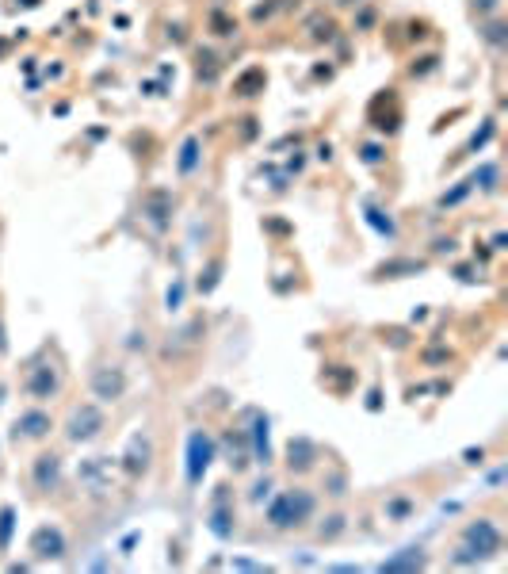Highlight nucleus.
I'll use <instances>...</instances> for the list:
<instances>
[{"label":"nucleus","instance_id":"nucleus-52","mask_svg":"<svg viewBox=\"0 0 508 574\" xmlns=\"http://www.w3.org/2000/svg\"><path fill=\"white\" fill-rule=\"evenodd\" d=\"M20 4H23V8H39V0H20Z\"/></svg>","mask_w":508,"mask_h":574},{"label":"nucleus","instance_id":"nucleus-2","mask_svg":"<svg viewBox=\"0 0 508 574\" xmlns=\"http://www.w3.org/2000/svg\"><path fill=\"white\" fill-rule=\"evenodd\" d=\"M504 548V532L493 517H474V521L463 524V536H459V548L451 551V567H482L485 559H497Z\"/></svg>","mask_w":508,"mask_h":574},{"label":"nucleus","instance_id":"nucleus-21","mask_svg":"<svg viewBox=\"0 0 508 574\" xmlns=\"http://www.w3.org/2000/svg\"><path fill=\"white\" fill-rule=\"evenodd\" d=\"M355 383V372L348 368V364H329L321 372V387L333 391V394H348V387Z\"/></svg>","mask_w":508,"mask_h":574},{"label":"nucleus","instance_id":"nucleus-45","mask_svg":"<svg viewBox=\"0 0 508 574\" xmlns=\"http://www.w3.org/2000/svg\"><path fill=\"white\" fill-rule=\"evenodd\" d=\"M0 356H8V329H4V318H0Z\"/></svg>","mask_w":508,"mask_h":574},{"label":"nucleus","instance_id":"nucleus-44","mask_svg":"<svg viewBox=\"0 0 508 574\" xmlns=\"http://www.w3.org/2000/svg\"><path fill=\"white\" fill-rule=\"evenodd\" d=\"M371 23H374V8H363L360 20H355V27H371Z\"/></svg>","mask_w":508,"mask_h":574},{"label":"nucleus","instance_id":"nucleus-35","mask_svg":"<svg viewBox=\"0 0 508 574\" xmlns=\"http://www.w3.org/2000/svg\"><path fill=\"white\" fill-rule=\"evenodd\" d=\"M218 77V58L211 50H199V81H214Z\"/></svg>","mask_w":508,"mask_h":574},{"label":"nucleus","instance_id":"nucleus-23","mask_svg":"<svg viewBox=\"0 0 508 574\" xmlns=\"http://www.w3.org/2000/svg\"><path fill=\"white\" fill-rule=\"evenodd\" d=\"M363 219L374 226V230L382 234V238H394V234H398V226H394V219L386 211H382V207H374V203H363Z\"/></svg>","mask_w":508,"mask_h":574},{"label":"nucleus","instance_id":"nucleus-42","mask_svg":"<svg viewBox=\"0 0 508 574\" xmlns=\"http://www.w3.org/2000/svg\"><path fill=\"white\" fill-rule=\"evenodd\" d=\"M455 276L463 280V284H474V280H482V276H474V268H470V265H459V268H455Z\"/></svg>","mask_w":508,"mask_h":574},{"label":"nucleus","instance_id":"nucleus-50","mask_svg":"<svg viewBox=\"0 0 508 574\" xmlns=\"http://www.w3.org/2000/svg\"><path fill=\"white\" fill-rule=\"evenodd\" d=\"M4 398H8V383H0V406H4Z\"/></svg>","mask_w":508,"mask_h":574},{"label":"nucleus","instance_id":"nucleus-27","mask_svg":"<svg viewBox=\"0 0 508 574\" xmlns=\"http://www.w3.org/2000/svg\"><path fill=\"white\" fill-rule=\"evenodd\" d=\"M12 532H16V505H0V551L12 548Z\"/></svg>","mask_w":508,"mask_h":574},{"label":"nucleus","instance_id":"nucleus-7","mask_svg":"<svg viewBox=\"0 0 508 574\" xmlns=\"http://www.w3.org/2000/svg\"><path fill=\"white\" fill-rule=\"evenodd\" d=\"M58 429V421H54V413L42 406V402H35V406H27L16 413L12 421V440L16 444H42L50 432Z\"/></svg>","mask_w":508,"mask_h":574},{"label":"nucleus","instance_id":"nucleus-13","mask_svg":"<svg viewBox=\"0 0 508 574\" xmlns=\"http://www.w3.org/2000/svg\"><path fill=\"white\" fill-rule=\"evenodd\" d=\"M317 459H321V444L309 437H290L283 448V467L290 478H302L309 471H317Z\"/></svg>","mask_w":508,"mask_h":574},{"label":"nucleus","instance_id":"nucleus-17","mask_svg":"<svg viewBox=\"0 0 508 574\" xmlns=\"http://www.w3.org/2000/svg\"><path fill=\"white\" fill-rule=\"evenodd\" d=\"M111 467H119V459H111V456H92L88 464H81V483L92 486V490H103V486H107Z\"/></svg>","mask_w":508,"mask_h":574},{"label":"nucleus","instance_id":"nucleus-47","mask_svg":"<svg viewBox=\"0 0 508 574\" xmlns=\"http://www.w3.org/2000/svg\"><path fill=\"white\" fill-rule=\"evenodd\" d=\"M504 241H508V238H504V234H493V241H489V246H493L497 253H501V249H508V246H504Z\"/></svg>","mask_w":508,"mask_h":574},{"label":"nucleus","instance_id":"nucleus-26","mask_svg":"<svg viewBox=\"0 0 508 574\" xmlns=\"http://www.w3.org/2000/svg\"><path fill=\"white\" fill-rule=\"evenodd\" d=\"M470 184H478L485 195H493V192H497V184H501V168H497L493 161L478 165V173H474V180H470Z\"/></svg>","mask_w":508,"mask_h":574},{"label":"nucleus","instance_id":"nucleus-1","mask_svg":"<svg viewBox=\"0 0 508 574\" xmlns=\"http://www.w3.org/2000/svg\"><path fill=\"white\" fill-rule=\"evenodd\" d=\"M317 494L309 486H287V490H271L264 505V524L271 532H302L317 517Z\"/></svg>","mask_w":508,"mask_h":574},{"label":"nucleus","instance_id":"nucleus-6","mask_svg":"<svg viewBox=\"0 0 508 574\" xmlns=\"http://www.w3.org/2000/svg\"><path fill=\"white\" fill-rule=\"evenodd\" d=\"M241 425L244 432H249V456H252V464L256 467H271V418L264 410H256V406H249V410H241Z\"/></svg>","mask_w":508,"mask_h":574},{"label":"nucleus","instance_id":"nucleus-32","mask_svg":"<svg viewBox=\"0 0 508 574\" xmlns=\"http://www.w3.org/2000/svg\"><path fill=\"white\" fill-rule=\"evenodd\" d=\"M482 39L493 46V50H501V46H504V23H501V20H489V23L482 27Z\"/></svg>","mask_w":508,"mask_h":574},{"label":"nucleus","instance_id":"nucleus-38","mask_svg":"<svg viewBox=\"0 0 508 574\" xmlns=\"http://www.w3.org/2000/svg\"><path fill=\"white\" fill-rule=\"evenodd\" d=\"M493 134H497V123H493V119H485V123H482V130H478V134L470 138V149H482V146H485Z\"/></svg>","mask_w":508,"mask_h":574},{"label":"nucleus","instance_id":"nucleus-41","mask_svg":"<svg viewBox=\"0 0 508 574\" xmlns=\"http://www.w3.org/2000/svg\"><path fill=\"white\" fill-rule=\"evenodd\" d=\"M233 570H268L264 563H252V559H233Z\"/></svg>","mask_w":508,"mask_h":574},{"label":"nucleus","instance_id":"nucleus-33","mask_svg":"<svg viewBox=\"0 0 508 574\" xmlns=\"http://www.w3.org/2000/svg\"><path fill=\"white\" fill-rule=\"evenodd\" d=\"M409 329H401V326H390V329H382V345H390V349H406L409 345Z\"/></svg>","mask_w":508,"mask_h":574},{"label":"nucleus","instance_id":"nucleus-11","mask_svg":"<svg viewBox=\"0 0 508 574\" xmlns=\"http://www.w3.org/2000/svg\"><path fill=\"white\" fill-rule=\"evenodd\" d=\"M206 529H211V536H218V540H233V532H237V510H233L230 486L214 490L211 505H206Z\"/></svg>","mask_w":508,"mask_h":574},{"label":"nucleus","instance_id":"nucleus-3","mask_svg":"<svg viewBox=\"0 0 508 574\" xmlns=\"http://www.w3.org/2000/svg\"><path fill=\"white\" fill-rule=\"evenodd\" d=\"M20 387H23L27 398H35V402H54V398L61 394V387H65L58 360H50V352H46V349L35 352L31 360L23 364Z\"/></svg>","mask_w":508,"mask_h":574},{"label":"nucleus","instance_id":"nucleus-34","mask_svg":"<svg viewBox=\"0 0 508 574\" xmlns=\"http://www.w3.org/2000/svg\"><path fill=\"white\" fill-rule=\"evenodd\" d=\"M436 69H439V54H425V58H417L409 65L413 77H428V73H436Z\"/></svg>","mask_w":508,"mask_h":574},{"label":"nucleus","instance_id":"nucleus-40","mask_svg":"<svg viewBox=\"0 0 508 574\" xmlns=\"http://www.w3.org/2000/svg\"><path fill=\"white\" fill-rule=\"evenodd\" d=\"M463 464L482 467V464H485V448H482V444H478V448H466V452H463Z\"/></svg>","mask_w":508,"mask_h":574},{"label":"nucleus","instance_id":"nucleus-37","mask_svg":"<svg viewBox=\"0 0 508 574\" xmlns=\"http://www.w3.org/2000/svg\"><path fill=\"white\" fill-rule=\"evenodd\" d=\"M360 161L363 165H382V161H386V154H382L379 142H363L360 146Z\"/></svg>","mask_w":508,"mask_h":574},{"label":"nucleus","instance_id":"nucleus-51","mask_svg":"<svg viewBox=\"0 0 508 574\" xmlns=\"http://www.w3.org/2000/svg\"><path fill=\"white\" fill-rule=\"evenodd\" d=\"M341 8H352V4H363V0H336Z\"/></svg>","mask_w":508,"mask_h":574},{"label":"nucleus","instance_id":"nucleus-5","mask_svg":"<svg viewBox=\"0 0 508 574\" xmlns=\"http://www.w3.org/2000/svg\"><path fill=\"white\" fill-rule=\"evenodd\" d=\"M103 429H107V413H103L100 402H81V406H73L65 425H61L69 444H92Z\"/></svg>","mask_w":508,"mask_h":574},{"label":"nucleus","instance_id":"nucleus-36","mask_svg":"<svg viewBox=\"0 0 508 574\" xmlns=\"http://www.w3.org/2000/svg\"><path fill=\"white\" fill-rule=\"evenodd\" d=\"M470 188H474L470 180H459V188H451V192L439 195V207H455V203H463L466 195H470Z\"/></svg>","mask_w":508,"mask_h":574},{"label":"nucleus","instance_id":"nucleus-19","mask_svg":"<svg viewBox=\"0 0 508 574\" xmlns=\"http://www.w3.org/2000/svg\"><path fill=\"white\" fill-rule=\"evenodd\" d=\"M425 567H428V555H425V548L409 544V548H401L398 555L382 559V567H379V570H425Z\"/></svg>","mask_w":508,"mask_h":574},{"label":"nucleus","instance_id":"nucleus-9","mask_svg":"<svg viewBox=\"0 0 508 574\" xmlns=\"http://www.w3.org/2000/svg\"><path fill=\"white\" fill-rule=\"evenodd\" d=\"M153 456H157L153 437H149V432H134V437L126 440V448H122V456H119L122 475H126L130 483L146 478V475H149V467H153Z\"/></svg>","mask_w":508,"mask_h":574},{"label":"nucleus","instance_id":"nucleus-16","mask_svg":"<svg viewBox=\"0 0 508 574\" xmlns=\"http://www.w3.org/2000/svg\"><path fill=\"white\" fill-rule=\"evenodd\" d=\"M203 165V138L199 134H187L180 149H176V176H195Z\"/></svg>","mask_w":508,"mask_h":574},{"label":"nucleus","instance_id":"nucleus-43","mask_svg":"<svg viewBox=\"0 0 508 574\" xmlns=\"http://www.w3.org/2000/svg\"><path fill=\"white\" fill-rule=\"evenodd\" d=\"M367 410H371V413H374V410H382V391H379V387L367 394Z\"/></svg>","mask_w":508,"mask_h":574},{"label":"nucleus","instance_id":"nucleus-31","mask_svg":"<svg viewBox=\"0 0 508 574\" xmlns=\"http://www.w3.org/2000/svg\"><path fill=\"white\" fill-rule=\"evenodd\" d=\"M211 31L218 35V39H230V35H237V20H230V16L214 12V16H211Z\"/></svg>","mask_w":508,"mask_h":574},{"label":"nucleus","instance_id":"nucleus-15","mask_svg":"<svg viewBox=\"0 0 508 574\" xmlns=\"http://www.w3.org/2000/svg\"><path fill=\"white\" fill-rule=\"evenodd\" d=\"M314 536H317V544H336V540H344L348 529H352V521H348V513L344 510H333V513H325V517H314Z\"/></svg>","mask_w":508,"mask_h":574},{"label":"nucleus","instance_id":"nucleus-30","mask_svg":"<svg viewBox=\"0 0 508 574\" xmlns=\"http://www.w3.org/2000/svg\"><path fill=\"white\" fill-rule=\"evenodd\" d=\"M184 295H187V284H184V280H176V284L165 291V310H168V314H176V310L184 306Z\"/></svg>","mask_w":508,"mask_h":574},{"label":"nucleus","instance_id":"nucleus-29","mask_svg":"<svg viewBox=\"0 0 508 574\" xmlns=\"http://www.w3.org/2000/svg\"><path fill=\"white\" fill-rule=\"evenodd\" d=\"M271 490H276V483H271V475H260L256 483L249 486V502H252V505H264L268 498H271Z\"/></svg>","mask_w":508,"mask_h":574},{"label":"nucleus","instance_id":"nucleus-25","mask_svg":"<svg viewBox=\"0 0 508 574\" xmlns=\"http://www.w3.org/2000/svg\"><path fill=\"white\" fill-rule=\"evenodd\" d=\"M264 84H268V77H264V69H249V73H241L237 77V96H256V92H264Z\"/></svg>","mask_w":508,"mask_h":574},{"label":"nucleus","instance_id":"nucleus-14","mask_svg":"<svg viewBox=\"0 0 508 574\" xmlns=\"http://www.w3.org/2000/svg\"><path fill=\"white\" fill-rule=\"evenodd\" d=\"M172 211H176V200L168 188H153V192L142 195V219L153 226L157 234L168 230V222H172Z\"/></svg>","mask_w":508,"mask_h":574},{"label":"nucleus","instance_id":"nucleus-46","mask_svg":"<svg viewBox=\"0 0 508 574\" xmlns=\"http://www.w3.org/2000/svg\"><path fill=\"white\" fill-rule=\"evenodd\" d=\"M478 12H497V0H474Z\"/></svg>","mask_w":508,"mask_h":574},{"label":"nucleus","instance_id":"nucleus-28","mask_svg":"<svg viewBox=\"0 0 508 574\" xmlns=\"http://www.w3.org/2000/svg\"><path fill=\"white\" fill-rule=\"evenodd\" d=\"M420 360H425L428 368H444V364H451V360H455V352H451L447 345H428V349L420 352Z\"/></svg>","mask_w":508,"mask_h":574},{"label":"nucleus","instance_id":"nucleus-8","mask_svg":"<svg viewBox=\"0 0 508 574\" xmlns=\"http://www.w3.org/2000/svg\"><path fill=\"white\" fill-rule=\"evenodd\" d=\"M130 379H126V368H119V364H96V368L88 372V391L92 398L100 402V406H115V402L126 394Z\"/></svg>","mask_w":508,"mask_h":574},{"label":"nucleus","instance_id":"nucleus-39","mask_svg":"<svg viewBox=\"0 0 508 574\" xmlns=\"http://www.w3.org/2000/svg\"><path fill=\"white\" fill-rule=\"evenodd\" d=\"M455 249H459L455 238H436V241H432V253H436V257H451Z\"/></svg>","mask_w":508,"mask_h":574},{"label":"nucleus","instance_id":"nucleus-24","mask_svg":"<svg viewBox=\"0 0 508 574\" xmlns=\"http://www.w3.org/2000/svg\"><path fill=\"white\" fill-rule=\"evenodd\" d=\"M222 257H214V260H206V265H203V272H199V284H195V287H199V295H211V291L214 287H218V280H222Z\"/></svg>","mask_w":508,"mask_h":574},{"label":"nucleus","instance_id":"nucleus-48","mask_svg":"<svg viewBox=\"0 0 508 574\" xmlns=\"http://www.w3.org/2000/svg\"><path fill=\"white\" fill-rule=\"evenodd\" d=\"M168 39H176V42H184V27L176 23V27H168Z\"/></svg>","mask_w":508,"mask_h":574},{"label":"nucleus","instance_id":"nucleus-18","mask_svg":"<svg viewBox=\"0 0 508 574\" xmlns=\"http://www.w3.org/2000/svg\"><path fill=\"white\" fill-rule=\"evenodd\" d=\"M428 260H413V257H394V260H382L379 268H374V280H406V276H417V272H425Z\"/></svg>","mask_w":508,"mask_h":574},{"label":"nucleus","instance_id":"nucleus-49","mask_svg":"<svg viewBox=\"0 0 508 574\" xmlns=\"http://www.w3.org/2000/svg\"><path fill=\"white\" fill-rule=\"evenodd\" d=\"M317 157H321V161H329V157H333V146H329V142L317 146Z\"/></svg>","mask_w":508,"mask_h":574},{"label":"nucleus","instance_id":"nucleus-4","mask_svg":"<svg viewBox=\"0 0 508 574\" xmlns=\"http://www.w3.org/2000/svg\"><path fill=\"white\" fill-rule=\"evenodd\" d=\"M218 459V440L211 437L206 429H191L187 432V444H184V475H187V486H199L211 464Z\"/></svg>","mask_w":508,"mask_h":574},{"label":"nucleus","instance_id":"nucleus-22","mask_svg":"<svg viewBox=\"0 0 508 574\" xmlns=\"http://www.w3.org/2000/svg\"><path fill=\"white\" fill-rule=\"evenodd\" d=\"M321 490L333 498V502H344L348 498V471L344 467H329V471L321 475Z\"/></svg>","mask_w":508,"mask_h":574},{"label":"nucleus","instance_id":"nucleus-10","mask_svg":"<svg viewBox=\"0 0 508 574\" xmlns=\"http://www.w3.org/2000/svg\"><path fill=\"white\" fill-rule=\"evenodd\" d=\"M65 483V459L61 452H39L31 459V486L35 494H58Z\"/></svg>","mask_w":508,"mask_h":574},{"label":"nucleus","instance_id":"nucleus-12","mask_svg":"<svg viewBox=\"0 0 508 574\" xmlns=\"http://www.w3.org/2000/svg\"><path fill=\"white\" fill-rule=\"evenodd\" d=\"M27 551H31V563H58L69 551V540L58 524H39L27 540Z\"/></svg>","mask_w":508,"mask_h":574},{"label":"nucleus","instance_id":"nucleus-20","mask_svg":"<svg viewBox=\"0 0 508 574\" xmlns=\"http://www.w3.org/2000/svg\"><path fill=\"white\" fill-rule=\"evenodd\" d=\"M413 513H417V498H409V494H390L382 502V517L390 524H406V521H413Z\"/></svg>","mask_w":508,"mask_h":574}]
</instances>
